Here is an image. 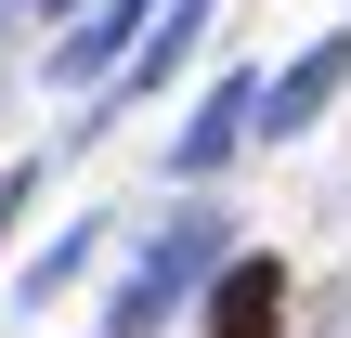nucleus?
Returning a JSON list of instances; mask_svg holds the SVG:
<instances>
[{"mask_svg": "<svg viewBox=\"0 0 351 338\" xmlns=\"http://www.w3.org/2000/svg\"><path fill=\"white\" fill-rule=\"evenodd\" d=\"M208 274H221V234H208V221H169V234L143 248V274L117 287V313H104V338H156L169 313H182V300H195V287H208Z\"/></svg>", "mask_w": 351, "mask_h": 338, "instance_id": "1", "label": "nucleus"}, {"mask_svg": "<svg viewBox=\"0 0 351 338\" xmlns=\"http://www.w3.org/2000/svg\"><path fill=\"white\" fill-rule=\"evenodd\" d=\"M208 338H287V261L274 248H234L208 274Z\"/></svg>", "mask_w": 351, "mask_h": 338, "instance_id": "2", "label": "nucleus"}, {"mask_svg": "<svg viewBox=\"0 0 351 338\" xmlns=\"http://www.w3.org/2000/svg\"><path fill=\"white\" fill-rule=\"evenodd\" d=\"M156 13H169V0H91V13L52 39V78H65V91H104V78H117V39H156Z\"/></svg>", "mask_w": 351, "mask_h": 338, "instance_id": "3", "label": "nucleus"}, {"mask_svg": "<svg viewBox=\"0 0 351 338\" xmlns=\"http://www.w3.org/2000/svg\"><path fill=\"white\" fill-rule=\"evenodd\" d=\"M339 91H351V39H313V52H300V65L261 91V143H300V130H313Z\"/></svg>", "mask_w": 351, "mask_h": 338, "instance_id": "4", "label": "nucleus"}, {"mask_svg": "<svg viewBox=\"0 0 351 338\" xmlns=\"http://www.w3.org/2000/svg\"><path fill=\"white\" fill-rule=\"evenodd\" d=\"M247 130H261V91H247V78H221V91H208V104L182 117V143H169V169H195V182H208V169H221V156H234Z\"/></svg>", "mask_w": 351, "mask_h": 338, "instance_id": "5", "label": "nucleus"}, {"mask_svg": "<svg viewBox=\"0 0 351 338\" xmlns=\"http://www.w3.org/2000/svg\"><path fill=\"white\" fill-rule=\"evenodd\" d=\"M208 13H221V0H169V13H156V39L130 52V78H169V65L195 52V26H208Z\"/></svg>", "mask_w": 351, "mask_h": 338, "instance_id": "6", "label": "nucleus"}, {"mask_svg": "<svg viewBox=\"0 0 351 338\" xmlns=\"http://www.w3.org/2000/svg\"><path fill=\"white\" fill-rule=\"evenodd\" d=\"M52 13H78V0H52Z\"/></svg>", "mask_w": 351, "mask_h": 338, "instance_id": "7", "label": "nucleus"}, {"mask_svg": "<svg viewBox=\"0 0 351 338\" xmlns=\"http://www.w3.org/2000/svg\"><path fill=\"white\" fill-rule=\"evenodd\" d=\"M0 13H13V0H0Z\"/></svg>", "mask_w": 351, "mask_h": 338, "instance_id": "8", "label": "nucleus"}]
</instances>
